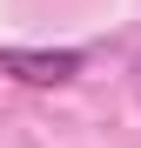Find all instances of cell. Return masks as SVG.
I'll list each match as a JSON object with an SVG mask.
<instances>
[{
	"mask_svg": "<svg viewBox=\"0 0 141 148\" xmlns=\"http://www.w3.org/2000/svg\"><path fill=\"white\" fill-rule=\"evenodd\" d=\"M81 67H87L81 47H0V74H14V81H27V88H61V81H74Z\"/></svg>",
	"mask_w": 141,
	"mask_h": 148,
	"instance_id": "6da1fadb",
	"label": "cell"
}]
</instances>
